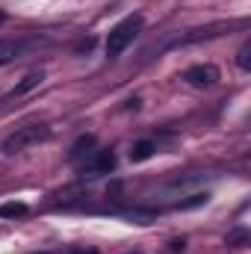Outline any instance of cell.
<instances>
[{"instance_id":"obj_1","label":"cell","mask_w":251,"mask_h":254,"mask_svg":"<svg viewBox=\"0 0 251 254\" xmlns=\"http://www.w3.org/2000/svg\"><path fill=\"white\" fill-rule=\"evenodd\" d=\"M142 33V15H127L125 21H119L110 36H107V57L110 60H119L127 48L133 45V39Z\"/></svg>"},{"instance_id":"obj_2","label":"cell","mask_w":251,"mask_h":254,"mask_svg":"<svg viewBox=\"0 0 251 254\" xmlns=\"http://www.w3.org/2000/svg\"><path fill=\"white\" fill-rule=\"evenodd\" d=\"M51 136V127L48 125H24L18 127L6 142H3V154H21V151H27V148H33V145H39V142H45Z\"/></svg>"},{"instance_id":"obj_3","label":"cell","mask_w":251,"mask_h":254,"mask_svg":"<svg viewBox=\"0 0 251 254\" xmlns=\"http://www.w3.org/2000/svg\"><path fill=\"white\" fill-rule=\"evenodd\" d=\"M184 80H187L189 86H195V89H210V86L219 83V68L210 65V63L192 65V68L184 71Z\"/></svg>"},{"instance_id":"obj_4","label":"cell","mask_w":251,"mask_h":254,"mask_svg":"<svg viewBox=\"0 0 251 254\" xmlns=\"http://www.w3.org/2000/svg\"><path fill=\"white\" fill-rule=\"evenodd\" d=\"M219 30H225V24H216V27H204V30H189V33H181L175 39H169L166 45H160L157 51H172V48H184V45H195V42H204V39H213L219 36Z\"/></svg>"},{"instance_id":"obj_5","label":"cell","mask_w":251,"mask_h":254,"mask_svg":"<svg viewBox=\"0 0 251 254\" xmlns=\"http://www.w3.org/2000/svg\"><path fill=\"white\" fill-rule=\"evenodd\" d=\"M42 80H45V71L39 68V71H30V74H24L18 83H15V89L3 98V101H12V98H21V95H27V92H33V89H39L42 86Z\"/></svg>"},{"instance_id":"obj_6","label":"cell","mask_w":251,"mask_h":254,"mask_svg":"<svg viewBox=\"0 0 251 254\" xmlns=\"http://www.w3.org/2000/svg\"><path fill=\"white\" fill-rule=\"evenodd\" d=\"M27 51L24 42H15V39H0V65H9L15 60H21Z\"/></svg>"},{"instance_id":"obj_7","label":"cell","mask_w":251,"mask_h":254,"mask_svg":"<svg viewBox=\"0 0 251 254\" xmlns=\"http://www.w3.org/2000/svg\"><path fill=\"white\" fill-rule=\"evenodd\" d=\"M92 169H95L98 175H110V172L116 169V154H113V151H98Z\"/></svg>"},{"instance_id":"obj_8","label":"cell","mask_w":251,"mask_h":254,"mask_svg":"<svg viewBox=\"0 0 251 254\" xmlns=\"http://www.w3.org/2000/svg\"><path fill=\"white\" fill-rule=\"evenodd\" d=\"M154 151H157V148H154V142H151V139H139V142L130 148V160H133V163H145Z\"/></svg>"},{"instance_id":"obj_9","label":"cell","mask_w":251,"mask_h":254,"mask_svg":"<svg viewBox=\"0 0 251 254\" xmlns=\"http://www.w3.org/2000/svg\"><path fill=\"white\" fill-rule=\"evenodd\" d=\"M27 216V204L24 201H6L0 204V219H21Z\"/></svg>"},{"instance_id":"obj_10","label":"cell","mask_w":251,"mask_h":254,"mask_svg":"<svg viewBox=\"0 0 251 254\" xmlns=\"http://www.w3.org/2000/svg\"><path fill=\"white\" fill-rule=\"evenodd\" d=\"M207 198H210L207 192H198V195H189L187 201H181V204H178V210H189V207H201V204H204Z\"/></svg>"},{"instance_id":"obj_11","label":"cell","mask_w":251,"mask_h":254,"mask_svg":"<svg viewBox=\"0 0 251 254\" xmlns=\"http://www.w3.org/2000/svg\"><path fill=\"white\" fill-rule=\"evenodd\" d=\"M237 65H240L243 71H251V45H243V48H240V54H237Z\"/></svg>"},{"instance_id":"obj_12","label":"cell","mask_w":251,"mask_h":254,"mask_svg":"<svg viewBox=\"0 0 251 254\" xmlns=\"http://www.w3.org/2000/svg\"><path fill=\"white\" fill-rule=\"evenodd\" d=\"M249 243V231H234L228 234V246H246Z\"/></svg>"},{"instance_id":"obj_13","label":"cell","mask_w":251,"mask_h":254,"mask_svg":"<svg viewBox=\"0 0 251 254\" xmlns=\"http://www.w3.org/2000/svg\"><path fill=\"white\" fill-rule=\"evenodd\" d=\"M95 48V39H83L80 45H77V51H92Z\"/></svg>"},{"instance_id":"obj_14","label":"cell","mask_w":251,"mask_h":254,"mask_svg":"<svg viewBox=\"0 0 251 254\" xmlns=\"http://www.w3.org/2000/svg\"><path fill=\"white\" fill-rule=\"evenodd\" d=\"M3 21H6V12H3V9H0V24H3Z\"/></svg>"}]
</instances>
